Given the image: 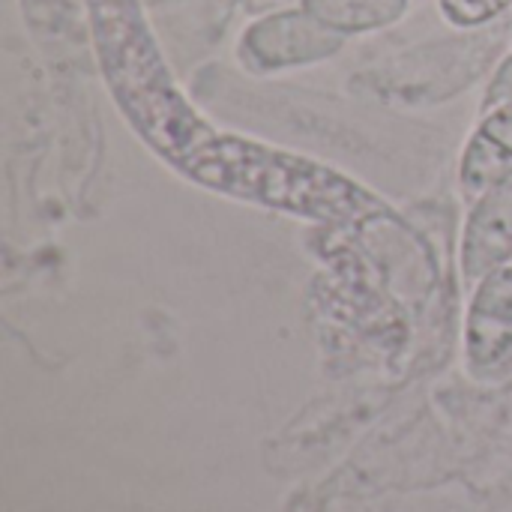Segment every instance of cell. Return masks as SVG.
Returning a JSON list of instances; mask_svg holds the SVG:
<instances>
[{"label":"cell","mask_w":512,"mask_h":512,"mask_svg":"<svg viewBox=\"0 0 512 512\" xmlns=\"http://www.w3.org/2000/svg\"><path fill=\"white\" fill-rule=\"evenodd\" d=\"M174 171L207 192L303 222L354 225L381 216L396 219L372 189L345 171L234 132H216Z\"/></svg>","instance_id":"6da1fadb"},{"label":"cell","mask_w":512,"mask_h":512,"mask_svg":"<svg viewBox=\"0 0 512 512\" xmlns=\"http://www.w3.org/2000/svg\"><path fill=\"white\" fill-rule=\"evenodd\" d=\"M102 84L129 129L174 168L219 129L174 81L141 0H84Z\"/></svg>","instance_id":"7a4b0ae2"},{"label":"cell","mask_w":512,"mask_h":512,"mask_svg":"<svg viewBox=\"0 0 512 512\" xmlns=\"http://www.w3.org/2000/svg\"><path fill=\"white\" fill-rule=\"evenodd\" d=\"M345 48V36L321 24L303 6L252 18L237 36V63L249 75H279L318 66Z\"/></svg>","instance_id":"3957f363"},{"label":"cell","mask_w":512,"mask_h":512,"mask_svg":"<svg viewBox=\"0 0 512 512\" xmlns=\"http://www.w3.org/2000/svg\"><path fill=\"white\" fill-rule=\"evenodd\" d=\"M465 363L474 378L498 375L512 360V264L471 288L465 312Z\"/></svg>","instance_id":"277c9868"},{"label":"cell","mask_w":512,"mask_h":512,"mask_svg":"<svg viewBox=\"0 0 512 512\" xmlns=\"http://www.w3.org/2000/svg\"><path fill=\"white\" fill-rule=\"evenodd\" d=\"M504 264H512V180L468 204L459 237V270L465 285L474 288Z\"/></svg>","instance_id":"5b68a950"},{"label":"cell","mask_w":512,"mask_h":512,"mask_svg":"<svg viewBox=\"0 0 512 512\" xmlns=\"http://www.w3.org/2000/svg\"><path fill=\"white\" fill-rule=\"evenodd\" d=\"M507 180H512V102L480 111L459 156V192L474 204Z\"/></svg>","instance_id":"8992f818"},{"label":"cell","mask_w":512,"mask_h":512,"mask_svg":"<svg viewBox=\"0 0 512 512\" xmlns=\"http://www.w3.org/2000/svg\"><path fill=\"white\" fill-rule=\"evenodd\" d=\"M300 6L348 39L399 24L408 15L411 0H300Z\"/></svg>","instance_id":"52a82bcc"},{"label":"cell","mask_w":512,"mask_h":512,"mask_svg":"<svg viewBox=\"0 0 512 512\" xmlns=\"http://www.w3.org/2000/svg\"><path fill=\"white\" fill-rule=\"evenodd\" d=\"M438 9L447 24L471 30L501 18L507 9H512V0H438Z\"/></svg>","instance_id":"ba28073f"},{"label":"cell","mask_w":512,"mask_h":512,"mask_svg":"<svg viewBox=\"0 0 512 512\" xmlns=\"http://www.w3.org/2000/svg\"><path fill=\"white\" fill-rule=\"evenodd\" d=\"M512 102V51L498 63V69L492 72L489 84H486V93H483V102H480V111L486 108H498V105H510Z\"/></svg>","instance_id":"9c48e42d"}]
</instances>
